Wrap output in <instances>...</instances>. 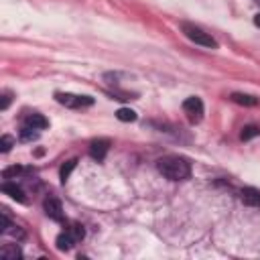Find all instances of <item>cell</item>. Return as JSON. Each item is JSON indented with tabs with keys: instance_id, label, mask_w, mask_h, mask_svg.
<instances>
[{
	"instance_id": "obj_1",
	"label": "cell",
	"mask_w": 260,
	"mask_h": 260,
	"mask_svg": "<svg viewBox=\"0 0 260 260\" xmlns=\"http://www.w3.org/2000/svg\"><path fill=\"white\" fill-rule=\"evenodd\" d=\"M156 169L169 181H185L191 177V162L179 154H167L156 160Z\"/></svg>"
},
{
	"instance_id": "obj_2",
	"label": "cell",
	"mask_w": 260,
	"mask_h": 260,
	"mask_svg": "<svg viewBox=\"0 0 260 260\" xmlns=\"http://www.w3.org/2000/svg\"><path fill=\"white\" fill-rule=\"evenodd\" d=\"M85 238V230L81 223H71L69 228H65L59 236H57V248L59 250H71L77 242H81Z\"/></svg>"
},
{
	"instance_id": "obj_3",
	"label": "cell",
	"mask_w": 260,
	"mask_h": 260,
	"mask_svg": "<svg viewBox=\"0 0 260 260\" xmlns=\"http://www.w3.org/2000/svg\"><path fill=\"white\" fill-rule=\"evenodd\" d=\"M181 30H183V35H185L189 41H193L195 45H201V47H207V49H215V47H217V41H215L209 32H205L203 28H199V26H195V24L183 22V24H181Z\"/></svg>"
},
{
	"instance_id": "obj_4",
	"label": "cell",
	"mask_w": 260,
	"mask_h": 260,
	"mask_svg": "<svg viewBox=\"0 0 260 260\" xmlns=\"http://www.w3.org/2000/svg\"><path fill=\"white\" fill-rule=\"evenodd\" d=\"M55 100H57L61 106H67V108H73V110H81V108L93 106V98H91V95H77V93H63V91H57V93H55Z\"/></svg>"
},
{
	"instance_id": "obj_5",
	"label": "cell",
	"mask_w": 260,
	"mask_h": 260,
	"mask_svg": "<svg viewBox=\"0 0 260 260\" xmlns=\"http://www.w3.org/2000/svg\"><path fill=\"white\" fill-rule=\"evenodd\" d=\"M183 112H185V116H187V120H189L191 124H197V122L203 118V112H205L201 98H197V95L187 98V100L183 102Z\"/></svg>"
},
{
	"instance_id": "obj_6",
	"label": "cell",
	"mask_w": 260,
	"mask_h": 260,
	"mask_svg": "<svg viewBox=\"0 0 260 260\" xmlns=\"http://www.w3.org/2000/svg\"><path fill=\"white\" fill-rule=\"evenodd\" d=\"M43 209H45L47 217H51L53 221H63V207H61V201H59L55 195L45 197V201H43Z\"/></svg>"
},
{
	"instance_id": "obj_7",
	"label": "cell",
	"mask_w": 260,
	"mask_h": 260,
	"mask_svg": "<svg viewBox=\"0 0 260 260\" xmlns=\"http://www.w3.org/2000/svg\"><path fill=\"white\" fill-rule=\"evenodd\" d=\"M108 150H110V140L108 138H98V140H93L89 144V156L93 160H98V162H102L106 158Z\"/></svg>"
},
{
	"instance_id": "obj_8",
	"label": "cell",
	"mask_w": 260,
	"mask_h": 260,
	"mask_svg": "<svg viewBox=\"0 0 260 260\" xmlns=\"http://www.w3.org/2000/svg\"><path fill=\"white\" fill-rule=\"evenodd\" d=\"M240 199L248 207H258L260 205V191L256 187H244L240 191Z\"/></svg>"
},
{
	"instance_id": "obj_9",
	"label": "cell",
	"mask_w": 260,
	"mask_h": 260,
	"mask_svg": "<svg viewBox=\"0 0 260 260\" xmlns=\"http://www.w3.org/2000/svg\"><path fill=\"white\" fill-rule=\"evenodd\" d=\"M22 124H24V126H30V128H37V130H45V128L49 126V120H47L45 116L32 112V114H26V116H24Z\"/></svg>"
},
{
	"instance_id": "obj_10",
	"label": "cell",
	"mask_w": 260,
	"mask_h": 260,
	"mask_svg": "<svg viewBox=\"0 0 260 260\" xmlns=\"http://www.w3.org/2000/svg\"><path fill=\"white\" fill-rule=\"evenodd\" d=\"M2 191L6 193V195H10L12 199H16L18 203H24L26 201V197H24V191L16 185V183H10V181H6V183H2Z\"/></svg>"
},
{
	"instance_id": "obj_11",
	"label": "cell",
	"mask_w": 260,
	"mask_h": 260,
	"mask_svg": "<svg viewBox=\"0 0 260 260\" xmlns=\"http://www.w3.org/2000/svg\"><path fill=\"white\" fill-rule=\"evenodd\" d=\"M230 100L236 102V104H240V106H256V104H258V98L248 95V93H240V91H234V93L230 95Z\"/></svg>"
},
{
	"instance_id": "obj_12",
	"label": "cell",
	"mask_w": 260,
	"mask_h": 260,
	"mask_svg": "<svg viewBox=\"0 0 260 260\" xmlns=\"http://www.w3.org/2000/svg\"><path fill=\"white\" fill-rule=\"evenodd\" d=\"M0 254H2L4 258H22V250H20V246H16V244H4L2 250H0Z\"/></svg>"
},
{
	"instance_id": "obj_13",
	"label": "cell",
	"mask_w": 260,
	"mask_h": 260,
	"mask_svg": "<svg viewBox=\"0 0 260 260\" xmlns=\"http://www.w3.org/2000/svg\"><path fill=\"white\" fill-rule=\"evenodd\" d=\"M256 136H260V126L258 124H246L242 128V132H240V138L242 140H252Z\"/></svg>"
},
{
	"instance_id": "obj_14",
	"label": "cell",
	"mask_w": 260,
	"mask_h": 260,
	"mask_svg": "<svg viewBox=\"0 0 260 260\" xmlns=\"http://www.w3.org/2000/svg\"><path fill=\"white\" fill-rule=\"evenodd\" d=\"M18 134H20V140L22 142H30V140H37L39 138V130L37 128H30V126H24V124L20 126V132Z\"/></svg>"
},
{
	"instance_id": "obj_15",
	"label": "cell",
	"mask_w": 260,
	"mask_h": 260,
	"mask_svg": "<svg viewBox=\"0 0 260 260\" xmlns=\"http://www.w3.org/2000/svg\"><path fill=\"white\" fill-rule=\"evenodd\" d=\"M77 167V158H71V160H67L65 165H61V169H59V179L65 183L67 179H69V175H71V171Z\"/></svg>"
},
{
	"instance_id": "obj_16",
	"label": "cell",
	"mask_w": 260,
	"mask_h": 260,
	"mask_svg": "<svg viewBox=\"0 0 260 260\" xmlns=\"http://www.w3.org/2000/svg\"><path fill=\"white\" fill-rule=\"evenodd\" d=\"M116 118H118L120 122H134V120H136V112L130 110V108H120V110L116 112Z\"/></svg>"
},
{
	"instance_id": "obj_17",
	"label": "cell",
	"mask_w": 260,
	"mask_h": 260,
	"mask_svg": "<svg viewBox=\"0 0 260 260\" xmlns=\"http://www.w3.org/2000/svg\"><path fill=\"white\" fill-rule=\"evenodd\" d=\"M12 146H14V138L8 136V134H4V136L0 138V152H8Z\"/></svg>"
},
{
	"instance_id": "obj_18",
	"label": "cell",
	"mask_w": 260,
	"mask_h": 260,
	"mask_svg": "<svg viewBox=\"0 0 260 260\" xmlns=\"http://www.w3.org/2000/svg\"><path fill=\"white\" fill-rule=\"evenodd\" d=\"M10 100H12V93H10V91H2V104H0V110H2V112L10 106Z\"/></svg>"
},
{
	"instance_id": "obj_19",
	"label": "cell",
	"mask_w": 260,
	"mask_h": 260,
	"mask_svg": "<svg viewBox=\"0 0 260 260\" xmlns=\"http://www.w3.org/2000/svg\"><path fill=\"white\" fill-rule=\"evenodd\" d=\"M254 24H256V26H258V28H260V12H258V14H256V16H254Z\"/></svg>"
}]
</instances>
